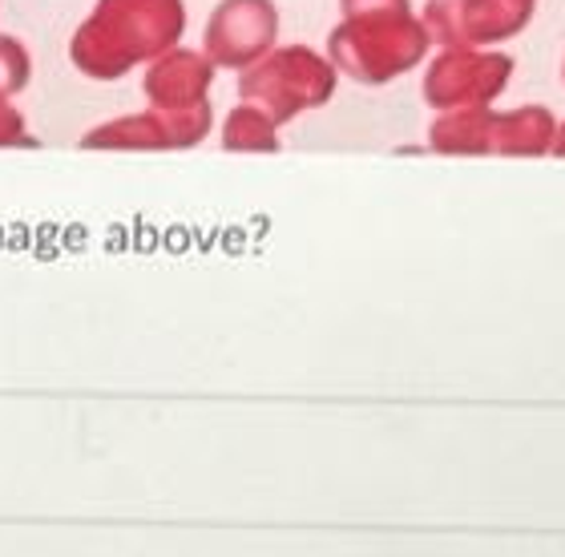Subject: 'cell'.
Masks as SVG:
<instances>
[{
    "instance_id": "cell-11",
    "label": "cell",
    "mask_w": 565,
    "mask_h": 557,
    "mask_svg": "<svg viewBox=\"0 0 565 557\" xmlns=\"http://www.w3.org/2000/svg\"><path fill=\"white\" fill-rule=\"evenodd\" d=\"M223 146L235 154H271L279 150V126H275L263 109L238 101L223 121Z\"/></svg>"
},
{
    "instance_id": "cell-14",
    "label": "cell",
    "mask_w": 565,
    "mask_h": 557,
    "mask_svg": "<svg viewBox=\"0 0 565 557\" xmlns=\"http://www.w3.org/2000/svg\"><path fill=\"white\" fill-rule=\"evenodd\" d=\"M413 0H340V12L352 17V12H376V9H408Z\"/></svg>"
},
{
    "instance_id": "cell-3",
    "label": "cell",
    "mask_w": 565,
    "mask_h": 557,
    "mask_svg": "<svg viewBox=\"0 0 565 557\" xmlns=\"http://www.w3.org/2000/svg\"><path fill=\"white\" fill-rule=\"evenodd\" d=\"M335 65L328 57H319L316 49L307 45H282L263 53L255 65L243 69L238 77V97L247 106L263 109L275 126H287L307 109L328 106L335 94Z\"/></svg>"
},
{
    "instance_id": "cell-7",
    "label": "cell",
    "mask_w": 565,
    "mask_h": 557,
    "mask_svg": "<svg viewBox=\"0 0 565 557\" xmlns=\"http://www.w3.org/2000/svg\"><path fill=\"white\" fill-rule=\"evenodd\" d=\"M279 9L275 0H223L206 21L202 53L214 69H247L275 49Z\"/></svg>"
},
{
    "instance_id": "cell-5",
    "label": "cell",
    "mask_w": 565,
    "mask_h": 557,
    "mask_svg": "<svg viewBox=\"0 0 565 557\" xmlns=\"http://www.w3.org/2000/svg\"><path fill=\"white\" fill-rule=\"evenodd\" d=\"M533 17L525 0H428L424 33L445 49H484L518 36Z\"/></svg>"
},
{
    "instance_id": "cell-9",
    "label": "cell",
    "mask_w": 565,
    "mask_h": 557,
    "mask_svg": "<svg viewBox=\"0 0 565 557\" xmlns=\"http://www.w3.org/2000/svg\"><path fill=\"white\" fill-rule=\"evenodd\" d=\"M557 121L542 106H521L509 114H489L484 130V154H545L554 146Z\"/></svg>"
},
{
    "instance_id": "cell-15",
    "label": "cell",
    "mask_w": 565,
    "mask_h": 557,
    "mask_svg": "<svg viewBox=\"0 0 565 557\" xmlns=\"http://www.w3.org/2000/svg\"><path fill=\"white\" fill-rule=\"evenodd\" d=\"M554 154H565V126H557V133H554V146H550Z\"/></svg>"
},
{
    "instance_id": "cell-1",
    "label": "cell",
    "mask_w": 565,
    "mask_h": 557,
    "mask_svg": "<svg viewBox=\"0 0 565 557\" xmlns=\"http://www.w3.org/2000/svg\"><path fill=\"white\" fill-rule=\"evenodd\" d=\"M186 33L182 0H97L70 41L73 69L89 82H121L130 69L150 65Z\"/></svg>"
},
{
    "instance_id": "cell-13",
    "label": "cell",
    "mask_w": 565,
    "mask_h": 557,
    "mask_svg": "<svg viewBox=\"0 0 565 557\" xmlns=\"http://www.w3.org/2000/svg\"><path fill=\"white\" fill-rule=\"evenodd\" d=\"M17 146H36V138L29 133V121L12 97H0V150H17Z\"/></svg>"
},
{
    "instance_id": "cell-2",
    "label": "cell",
    "mask_w": 565,
    "mask_h": 557,
    "mask_svg": "<svg viewBox=\"0 0 565 557\" xmlns=\"http://www.w3.org/2000/svg\"><path fill=\"white\" fill-rule=\"evenodd\" d=\"M428 33L420 17L408 9H376L343 17L328 36V61L335 73L360 85L396 82L401 73L416 69L428 57Z\"/></svg>"
},
{
    "instance_id": "cell-4",
    "label": "cell",
    "mask_w": 565,
    "mask_h": 557,
    "mask_svg": "<svg viewBox=\"0 0 565 557\" xmlns=\"http://www.w3.org/2000/svg\"><path fill=\"white\" fill-rule=\"evenodd\" d=\"M513 77V61L489 49H445L424 69V101L436 114L493 106Z\"/></svg>"
},
{
    "instance_id": "cell-8",
    "label": "cell",
    "mask_w": 565,
    "mask_h": 557,
    "mask_svg": "<svg viewBox=\"0 0 565 557\" xmlns=\"http://www.w3.org/2000/svg\"><path fill=\"white\" fill-rule=\"evenodd\" d=\"M214 85V65L206 53L186 45H174L158 53V57L146 65V77H141V89H146V101L162 109H190L202 106L206 94Z\"/></svg>"
},
{
    "instance_id": "cell-17",
    "label": "cell",
    "mask_w": 565,
    "mask_h": 557,
    "mask_svg": "<svg viewBox=\"0 0 565 557\" xmlns=\"http://www.w3.org/2000/svg\"><path fill=\"white\" fill-rule=\"evenodd\" d=\"M562 77H565V69H562Z\"/></svg>"
},
{
    "instance_id": "cell-10",
    "label": "cell",
    "mask_w": 565,
    "mask_h": 557,
    "mask_svg": "<svg viewBox=\"0 0 565 557\" xmlns=\"http://www.w3.org/2000/svg\"><path fill=\"white\" fill-rule=\"evenodd\" d=\"M489 114L493 106L477 109H448L433 121L428 146L440 154H484V130H489Z\"/></svg>"
},
{
    "instance_id": "cell-12",
    "label": "cell",
    "mask_w": 565,
    "mask_h": 557,
    "mask_svg": "<svg viewBox=\"0 0 565 557\" xmlns=\"http://www.w3.org/2000/svg\"><path fill=\"white\" fill-rule=\"evenodd\" d=\"M33 77V57L17 36L0 33V97H17Z\"/></svg>"
},
{
    "instance_id": "cell-16",
    "label": "cell",
    "mask_w": 565,
    "mask_h": 557,
    "mask_svg": "<svg viewBox=\"0 0 565 557\" xmlns=\"http://www.w3.org/2000/svg\"><path fill=\"white\" fill-rule=\"evenodd\" d=\"M525 4H533V0H525Z\"/></svg>"
},
{
    "instance_id": "cell-6",
    "label": "cell",
    "mask_w": 565,
    "mask_h": 557,
    "mask_svg": "<svg viewBox=\"0 0 565 557\" xmlns=\"http://www.w3.org/2000/svg\"><path fill=\"white\" fill-rule=\"evenodd\" d=\"M214 126L211 101L190 109H162L146 106L141 114H126V118L102 121L85 133V150H186L199 146Z\"/></svg>"
}]
</instances>
